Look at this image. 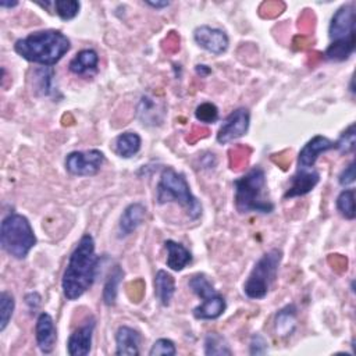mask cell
Here are the masks:
<instances>
[{
  "label": "cell",
  "instance_id": "1",
  "mask_svg": "<svg viewBox=\"0 0 356 356\" xmlns=\"http://www.w3.org/2000/svg\"><path fill=\"white\" fill-rule=\"evenodd\" d=\"M99 258L95 252V241L85 234L69 258L62 278V289L69 300L80 299L95 283Z\"/></svg>",
  "mask_w": 356,
  "mask_h": 356
},
{
  "label": "cell",
  "instance_id": "2",
  "mask_svg": "<svg viewBox=\"0 0 356 356\" xmlns=\"http://www.w3.org/2000/svg\"><path fill=\"white\" fill-rule=\"evenodd\" d=\"M71 47L70 39L60 31L46 29L29 34L16 42L14 50L24 60L40 66H55Z\"/></svg>",
  "mask_w": 356,
  "mask_h": 356
},
{
  "label": "cell",
  "instance_id": "3",
  "mask_svg": "<svg viewBox=\"0 0 356 356\" xmlns=\"http://www.w3.org/2000/svg\"><path fill=\"white\" fill-rule=\"evenodd\" d=\"M235 208L239 213H263L274 211L273 202L265 198L266 174L263 169L255 167L234 181Z\"/></svg>",
  "mask_w": 356,
  "mask_h": 356
},
{
  "label": "cell",
  "instance_id": "4",
  "mask_svg": "<svg viewBox=\"0 0 356 356\" xmlns=\"http://www.w3.org/2000/svg\"><path fill=\"white\" fill-rule=\"evenodd\" d=\"M156 199L159 205H165V203L169 202H177L181 208L187 211V215L192 220L199 219L202 215L200 202L193 196L185 176L171 167H166L162 171L158 184Z\"/></svg>",
  "mask_w": 356,
  "mask_h": 356
},
{
  "label": "cell",
  "instance_id": "5",
  "mask_svg": "<svg viewBox=\"0 0 356 356\" xmlns=\"http://www.w3.org/2000/svg\"><path fill=\"white\" fill-rule=\"evenodd\" d=\"M0 244L14 259H25L36 245V235L29 220L19 213H10L0 227Z\"/></svg>",
  "mask_w": 356,
  "mask_h": 356
},
{
  "label": "cell",
  "instance_id": "6",
  "mask_svg": "<svg viewBox=\"0 0 356 356\" xmlns=\"http://www.w3.org/2000/svg\"><path fill=\"white\" fill-rule=\"evenodd\" d=\"M281 259L283 252L280 249H272L253 266L244 284V294L249 299H263L268 296L277 278Z\"/></svg>",
  "mask_w": 356,
  "mask_h": 356
},
{
  "label": "cell",
  "instance_id": "7",
  "mask_svg": "<svg viewBox=\"0 0 356 356\" xmlns=\"http://www.w3.org/2000/svg\"><path fill=\"white\" fill-rule=\"evenodd\" d=\"M189 288L193 294L203 299L202 305L193 309V316L198 320H216L227 309L223 295L213 287L205 274H195L189 280Z\"/></svg>",
  "mask_w": 356,
  "mask_h": 356
},
{
  "label": "cell",
  "instance_id": "8",
  "mask_svg": "<svg viewBox=\"0 0 356 356\" xmlns=\"http://www.w3.org/2000/svg\"><path fill=\"white\" fill-rule=\"evenodd\" d=\"M105 163V155L97 149L91 150H75L66 158V170L78 177H91L100 171Z\"/></svg>",
  "mask_w": 356,
  "mask_h": 356
},
{
  "label": "cell",
  "instance_id": "9",
  "mask_svg": "<svg viewBox=\"0 0 356 356\" xmlns=\"http://www.w3.org/2000/svg\"><path fill=\"white\" fill-rule=\"evenodd\" d=\"M355 6L352 3L340 8L331 19L329 35L331 42L355 40Z\"/></svg>",
  "mask_w": 356,
  "mask_h": 356
},
{
  "label": "cell",
  "instance_id": "10",
  "mask_svg": "<svg viewBox=\"0 0 356 356\" xmlns=\"http://www.w3.org/2000/svg\"><path fill=\"white\" fill-rule=\"evenodd\" d=\"M193 39L199 47L217 56L226 54L230 45V39L224 31L209 25L198 27L193 32Z\"/></svg>",
  "mask_w": 356,
  "mask_h": 356
},
{
  "label": "cell",
  "instance_id": "11",
  "mask_svg": "<svg viewBox=\"0 0 356 356\" xmlns=\"http://www.w3.org/2000/svg\"><path fill=\"white\" fill-rule=\"evenodd\" d=\"M249 123H250V115L248 109L239 108L234 110L220 127L217 132V142L226 145L244 137L249 130Z\"/></svg>",
  "mask_w": 356,
  "mask_h": 356
},
{
  "label": "cell",
  "instance_id": "12",
  "mask_svg": "<svg viewBox=\"0 0 356 356\" xmlns=\"http://www.w3.org/2000/svg\"><path fill=\"white\" fill-rule=\"evenodd\" d=\"M96 327V320L89 318L82 326H80L67 341V352L70 356H86L92 349L93 331Z\"/></svg>",
  "mask_w": 356,
  "mask_h": 356
},
{
  "label": "cell",
  "instance_id": "13",
  "mask_svg": "<svg viewBox=\"0 0 356 356\" xmlns=\"http://www.w3.org/2000/svg\"><path fill=\"white\" fill-rule=\"evenodd\" d=\"M334 149V142L323 135L313 137L298 155V169H313L319 156Z\"/></svg>",
  "mask_w": 356,
  "mask_h": 356
},
{
  "label": "cell",
  "instance_id": "14",
  "mask_svg": "<svg viewBox=\"0 0 356 356\" xmlns=\"http://www.w3.org/2000/svg\"><path fill=\"white\" fill-rule=\"evenodd\" d=\"M36 345L42 353H50L55 349L58 341V330L54 318L43 312L38 316L35 324Z\"/></svg>",
  "mask_w": 356,
  "mask_h": 356
},
{
  "label": "cell",
  "instance_id": "15",
  "mask_svg": "<svg viewBox=\"0 0 356 356\" xmlns=\"http://www.w3.org/2000/svg\"><path fill=\"white\" fill-rule=\"evenodd\" d=\"M320 181V174L315 169H298L296 174L291 178V185L284 198L291 199L309 193Z\"/></svg>",
  "mask_w": 356,
  "mask_h": 356
},
{
  "label": "cell",
  "instance_id": "16",
  "mask_svg": "<svg viewBox=\"0 0 356 356\" xmlns=\"http://www.w3.org/2000/svg\"><path fill=\"white\" fill-rule=\"evenodd\" d=\"M141 334L128 326H120L116 331V355H139Z\"/></svg>",
  "mask_w": 356,
  "mask_h": 356
},
{
  "label": "cell",
  "instance_id": "17",
  "mask_svg": "<svg viewBox=\"0 0 356 356\" xmlns=\"http://www.w3.org/2000/svg\"><path fill=\"white\" fill-rule=\"evenodd\" d=\"M146 217V208L142 203H131L130 206L126 208L120 217L119 223V230L123 237H127L132 234L145 220Z\"/></svg>",
  "mask_w": 356,
  "mask_h": 356
},
{
  "label": "cell",
  "instance_id": "18",
  "mask_svg": "<svg viewBox=\"0 0 356 356\" xmlns=\"http://www.w3.org/2000/svg\"><path fill=\"white\" fill-rule=\"evenodd\" d=\"M165 248L167 250V268L171 270L181 272L192 262L191 252L182 244L167 239L165 242Z\"/></svg>",
  "mask_w": 356,
  "mask_h": 356
},
{
  "label": "cell",
  "instance_id": "19",
  "mask_svg": "<svg viewBox=\"0 0 356 356\" xmlns=\"http://www.w3.org/2000/svg\"><path fill=\"white\" fill-rule=\"evenodd\" d=\"M298 311L295 305H287L277 315L274 320V330L278 337H291L296 330Z\"/></svg>",
  "mask_w": 356,
  "mask_h": 356
},
{
  "label": "cell",
  "instance_id": "20",
  "mask_svg": "<svg viewBox=\"0 0 356 356\" xmlns=\"http://www.w3.org/2000/svg\"><path fill=\"white\" fill-rule=\"evenodd\" d=\"M99 63V56L93 49H84L75 55V58L70 62L69 69L75 75H85L88 73L96 71Z\"/></svg>",
  "mask_w": 356,
  "mask_h": 356
},
{
  "label": "cell",
  "instance_id": "21",
  "mask_svg": "<svg viewBox=\"0 0 356 356\" xmlns=\"http://www.w3.org/2000/svg\"><path fill=\"white\" fill-rule=\"evenodd\" d=\"M155 294L163 307H169L176 294V280L166 270H159L155 276Z\"/></svg>",
  "mask_w": 356,
  "mask_h": 356
},
{
  "label": "cell",
  "instance_id": "22",
  "mask_svg": "<svg viewBox=\"0 0 356 356\" xmlns=\"http://www.w3.org/2000/svg\"><path fill=\"white\" fill-rule=\"evenodd\" d=\"M142 139L137 132H124L115 141V150L120 158L130 159L141 150Z\"/></svg>",
  "mask_w": 356,
  "mask_h": 356
},
{
  "label": "cell",
  "instance_id": "23",
  "mask_svg": "<svg viewBox=\"0 0 356 356\" xmlns=\"http://www.w3.org/2000/svg\"><path fill=\"white\" fill-rule=\"evenodd\" d=\"M123 277H124V270L119 265L115 266L112 269V272L109 273L108 280L104 287V295H102L106 307H115L116 305L117 295H119V287H120Z\"/></svg>",
  "mask_w": 356,
  "mask_h": 356
},
{
  "label": "cell",
  "instance_id": "24",
  "mask_svg": "<svg viewBox=\"0 0 356 356\" xmlns=\"http://www.w3.org/2000/svg\"><path fill=\"white\" fill-rule=\"evenodd\" d=\"M353 50H355V40L331 42L324 52V58L330 62H345L352 56Z\"/></svg>",
  "mask_w": 356,
  "mask_h": 356
},
{
  "label": "cell",
  "instance_id": "25",
  "mask_svg": "<svg viewBox=\"0 0 356 356\" xmlns=\"http://www.w3.org/2000/svg\"><path fill=\"white\" fill-rule=\"evenodd\" d=\"M205 355L208 356H230L233 355V351L226 341L224 337H222L217 333H209L205 337Z\"/></svg>",
  "mask_w": 356,
  "mask_h": 356
},
{
  "label": "cell",
  "instance_id": "26",
  "mask_svg": "<svg viewBox=\"0 0 356 356\" xmlns=\"http://www.w3.org/2000/svg\"><path fill=\"white\" fill-rule=\"evenodd\" d=\"M14 308H16L14 296L8 291H3L0 294V331L2 333L9 326L14 313Z\"/></svg>",
  "mask_w": 356,
  "mask_h": 356
},
{
  "label": "cell",
  "instance_id": "27",
  "mask_svg": "<svg viewBox=\"0 0 356 356\" xmlns=\"http://www.w3.org/2000/svg\"><path fill=\"white\" fill-rule=\"evenodd\" d=\"M337 209L348 220L355 219V189H344L337 198Z\"/></svg>",
  "mask_w": 356,
  "mask_h": 356
},
{
  "label": "cell",
  "instance_id": "28",
  "mask_svg": "<svg viewBox=\"0 0 356 356\" xmlns=\"http://www.w3.org/2000/svg\"><path fill=\"white\" fill-rule=\"evenodd\" d=\"M56 14L63 20V21H70L74 20L81 9V3L77 0H56L54 3Z\"/></svg>",
  "mask_w": 356,
  "mask_h": 356
},
{
  "label": "cell",
  "instance_id": "29",
  "mask_svg": "<svg viewBox=\"0 0 356 356\" xmlns=\"http://www.w3.org/2000/svg\"><path fill=\"white\" fill-rule=\"evenodd\" d=\"M356 145V132H355V124H351L338 138L337 142H334V149H338L341 154H353Z\"/></svg>",
  "mask_w": 356,
  "mask_h": 356
},
{
  "label": "cell",
  "instance_id": "30",
  "mask_svg": "<svg viewBox=\"0 0 356 356\" xmlns=\"http://www.w3.org/2000/svg\"><path fill=\"white\" fill-rule=\"evenodd\" d=\"M195 117L203 124H212L219 120V109L212 102L200 104L195 110Z\"/></svg>",
  "mask_w": 356,
  "mask_h": 356
},
{
  "label": "cell",
  "instance_id": "31",
  "mask_svg": "<svg viewBox=\"0 0 356 356\" xmlns=\"http://www.w3.org/2000/svg\"><path fill=\"white\" fill-rule=\"evenodd\" d=\"M177 353L176 344L167 338H159L152 345L149 355L150 356H174Z\"/></svg>",
  "mask_w": 356,
  "mask_h": 356
},
{
  "label": "cell",
  "instance_id": "32",
  "mask_svg": "<svg viewBox=\"0 0 356 356\" xmlns=\"http://www.w3.org/2000/svg\"><path fill=\"white\" fill-rule=\"evenodd\" d=\"M250 150L246 146H237L234 149H231L228 152L230 155V166L234 170L241 169L244 165L248 163V158H249Z\"/></svg>",
  "mask_w": 356,
  "mask_h": 356
},
{
  "label": "cell",
  "instance_id": "33",
  "mask_svg": "<svg viewBox=\"0 0 356 356\" xmlns=\"http://www.w3.org/2000/svg\"><path fill=\"white\" fill-rule=\"evenodd\" d=\"M36 74V80L39 82L38 85V91H40L43 95H49L52 92V80L55 75V71L52 69H40L35 71Z\"/></svg>",
  "mask_w": 356,
  "mask_h": 356
},
{
  "label": "cell",
  "instance_id": "34",
  "mask_svg": "<svg viewBox=\"0 0 356 356\" xmlns=\"http://www.w3.org/2000/svg\"><path fill=\"white\" fill-rule=\"evenodd\" d=\"M269 352V344L266 341V338L257 333L253 334L249 342V353L250 355H266Z\"/></svg>",
  "mask_w": 356,
  "mask_h": 356
},
{
  "label": "cell",
  "instance_id": "35",
  "mask_svg": "<svg viewBox=\"0 0 356 356\" xmlns=\"http://www.w3.org/2000/svg\"><path fill=\"white\" fill-rule=\"evenodd\" d=\"M338 181L342 187H348L355 182V162H351L348 167L342 170V173L338 177Z\"/></svg>",
  "mask_w": 356,
  "mask_h": 356
},
{
  "label": "cell",
  "instance_id": "36",
  "mask_svg": "<svg viewBox=\"0 0 356 356\" xmlns=\"http://www.w3.org/2000/svg\"><path fill=\"white\" fill-rule=\"evenodd\" d=\"M25 303H27V307L29 308V311L34 312L40 307L42 298L38 292H29L28 295H25Z\"/></svg>",
  "mask_w": 356,
  "mask_h": 356
},
{
  "label": "cell",
  "instance_id": "37",
  "mask_svg": "<svg viewBox=\"0 0 356 356\" xmlns=\"http://www.w3.org/2000/svg\"><path fill=\"white\" fill-rule=\"evenodd\" d=\"M329 262H330V265L333 266V269L337 270V272H340V273H342V272L346 270L348 261H346L344 257H341V255H331L330 259H329Z\"/></svg>",
  "mask_w": 356,
  "mask_h": 356
},
{
  "label": "cell",
  "instance_id": "38",
  "mask_svg": "<svg viewBox=\"0 0 356 356\" xmlns=\"http://www.w3.org/2000/svg\"><path fill=\"white\" fill-rule=\"evenodd\" d=\"M165 43H169V46H167V52H177V50L180 49V36L176 34V32H171L167 38H166V40H165Z\"/></svg>",
  "mask_w": 356,
  "mask_h": 356
},
{
  "label": "cell",
  "instance_id": "39",
  "mask_svg": "<svg viewBox=\"0 0 356 356\" xmlns=\"http://www.w3.org/2000/svg\"><path fill=\"white\" fill-rule=\"evenodd\" d=\"M147 6L154 8L156 10H161V9H165V8H169L170 6V2H146Z\"/></svg>",
  "mask_w": 356,
  "mask_h": 356
},
{
  "label": "cell",
  "instance_id": "40",
  "mask_svg": "<svg viewBox=\"0 0 356 356\" xmlns=\"http://www.w3.org/2000/svg\"><path fill=\"white\" fill-rule=\"evenodd\" d=\"M196 71H198V74H200V75H208V74L212 73V70H211L208 66H203V64L196 66Z\"/></svg>",
  "mask_w": 356,
  "mask_h": 356
},
{
  "label": "cell",
  "instance_id": "41",
  "mask_svg": "<svg viewBox=\"0 0 356 356\" xmlns=\"http://www.w3.org/2000/svg\"><path fill=\"white\" fill-rule=\"evenodd\" d=\"M16 6H19V2H0V8H3V9H13V8H16Z\"/></svg>",
  "mask_w": 356,
  "mask_h": 356
}]
</instances>
